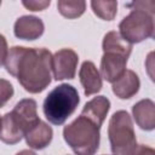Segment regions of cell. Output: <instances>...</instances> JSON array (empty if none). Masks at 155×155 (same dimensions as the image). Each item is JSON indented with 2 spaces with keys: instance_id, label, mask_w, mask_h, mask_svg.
Wrapping results in <instances>:
<instances>
[{
  "instance_id": "18",
  "label": "cell",
  "mask_w": 155,
  "mask_h": 155,
  "mask_svg": "<svg viewBox=\"0 0 155 155\" xmlns=\"http://www.w3.org/2000/svg\"><path fill=\"white\" fill-rule=\"evenodd\" d=\"M13 94V87L10 81L5 79H0V107H2Z\"/></svg>"
},
{
  "instance_id": "9",
  "label": "cell",
  "mask_w": 155,
  "mask_h": 155,
  "mask_svg": "<svg viewBox=\"0 0 155 155\" xmlns=\"http://www.w3.org/2000/svg\"><path fill=\"white\" fill-rule=\"evenodd\" d=\"M44 33V23L34 16H23L15 23V35L23 40H35Z\"/></svg>"
},
{
  "instance_id": "17",
  "label": "cell",
  "mask_w": 155,
  "mask_h": 155,
  "mask_svg": "<svg viewBox=\"0 0 155 155\" xmlns=\"http://www.w3.org/2000/svg\"><path fill=\"white\" fill-rule=\"evenodd\" d=\"M93 12L105 21L114 19L116 11H117V2L116 1H92L91 2Z\"/></svg>"
},
{
  "instance_id": "3",
  "label": "cell",
  "mask_w": 155,
  "mask_h": 155,
  "mask_svg": "<svg viewBox=\"0 0 155 155\" xmlns=\"http://www.w3.org/2000/svg\"><path fill=\"white\" fill-rule=\"evenodd\" d=\"M63 136L78 155H94L99 145V127L82 115L64 127Z\"/></svg>"
},
{
  "instance_id": "15",
  "label": "cell",
  "mask_w": 155,
  "mask_h": 155,
  "mask_svg": "<svg viewBox=\"0 0 155 155\" xmlns=\"http://www.w3.org/2000/svg\"><path fill=\"white\" fill-rule=\"evenodd\" d=\"M24 137L23 131L17 125L11 113L5 114L0 122V139L6 144L18 143Z\"/></svg>"
},
{
  "instance_id": "13",
  "label": "cell",
  "mask_w": 155,
  "mask_h": 155,
  "mask_svg": "<svg viewBox=\"0 0 155 155\" xmlns=\"http://www.w3.org/2000/svg\"><path fill=\"white\" fill-rule=\"evenodd\" d=\"M27 144L33 149H44L47 147L52 139V128L44 121L39 120L27 133Z\"/></svg>"
},
{
  "instance_id": "2",
  "label": "cell",
  "mask_w": 155,
  "mask_h": 155,
  "mask_svg": "<svg viewBox=\"0 0 155 155\" xmlns=\"http://www.w3.org/2000/svg\"><path fill=\"white\" fill-rule=\"evenodd\" d=\"M128 6L132 7V11L121 21L119 34L131 45L151 38L154 35L153 13L155 10V2L136 1Z\"/></svg>"
},
{
  "instance_id": "21",
  "label": "cell",
  "mask_w": 155,
  "mask_h": 155,
  "mask_svg": "<svg viewBox=\"0 0 155 155\" xmlns=\"http://www.w3.org/2000/svg\"><path fill=\"white\" fill-rule=\"evenodd\" d=\"M131 155H155L154 149L145 145H137Z\"/></svg>"
},
{
  "instance_id": "8",
  "label": "cell",
  "mask_w": 155,
  "mask_h": 155,
  "mask_svg": "<svg viewBox=\"0 0 155 155\" xmlns=\"http://www.w3.org/2000/svg\"><path fill=\"white\" fill-rule=\"evenodd\" d=\"M11 114L21 127V130L23 131L24 136L40 120L36 113V102L30 98L22 99L21 102H18Z\"/></svg>"
},
{
  "instance_id": "23",
  "label": "cell",
  "mask_w": 155,
  "mask_h": 155,
  "mask_svg": "<svg viewBox=\"0 0 155 155\" xmlns=\"http://www.w3.org/2000/svg\"><path fill=\"white\" fill-rule=\"evenodd\" d=\"M0 122H1V117H0Z\"/></svg>"
},
{
  "instance_id": "10",
  "label": "cell",
  "mask_w": 155,
  "mask_h": 155,
  "mask_svg": "<svg viewBox=\"0 0 155 155\" xmlns=\"http://www.w3.org/2000/svg\"><path fill=\"white\" fill-rule=\"evenodd\" d=\"M79 76H80L81 85L84 86V91L86 96H91L101 91L102 78L96 65L92 62L86 61L82 63L80 71H79Z\"/></svg>"
},
{
  "instance_id": "5",
  "label": "cell",
  "mask_w": 155,
  "mask_h": 155,
  "mask_svg": "<svg viewBox=\"0 0 155 155\" xmlns=\"http://www.w3.org/2000/svg\"><path fill=\"white\" fill-rule=\"evenodd\" d=\"M108 134L114 155H131L137 147L132 120L124 110H119L111 116Z\"/></svg>"
},
{
  "instance_id": "4",
  "label": "cell",
  "mask_w": 155,
  "mask_h": 155,
  "mask_svg": "<svg viewBox=\"0 0 155 155\" xmlns=\"http://www.w3.org/2000/svg\"><path fill=\"white\" fill-rule=\"evenodd\" d=\"M79 93L71 85L62 84L54 87L44 102L46 119L53 125H62L76 109Z\"/></svg>"
},
{
  "instance_id": "14",
  "label": "cell",
  "mask_w": 155,
  "mask_h": 155,
  "mask_svg": "<svg viewBox=\"0 0 155 155\" xmlns=\"http://www.w3.org/2000/svg\"><path fill=\"white\" fill-rule=\"evenodd\" d=\"M139 90V79L132 70H126L115 82H113V92L122 99L131 98Z\"/></svg>"
},
{
  "instance_id": "1",
  "label": "cell",
  "mask_w": 155,
  "mask_h": 155,
  "mask_svg": "<svg viewBox=\"0 0 155 155\" xmlns=\"http://www.w3.org/2000/svg\"><path fill=\"white\" fill-rule=\"evenodd\" d=\"M5 68L18 79L25 91L39 93L51 82L52 54L46 48L15 46L7 53Z\"/></svg>"
},
{
  "instance_id": "12",
  "label": "cell",
  "mask_w": 155,
  "mask_h": 155,
  "mask_svg": "<svg viewBox=\"0 0 155 155\" xmlns=\"http://www.w3.org/2000/svg\"><path fill=\"white\" fill-rule=\"evenodd\" d=\"M137 125L147 131L155 127V104L150 99H143L134 104L132 109Z\"/></svg>"
},
{
  "instance_id": "11",
  "label": "cell",
  "mask_w": 155,
  "mask_h": 155,
  "mask_svg": "<svg viewBox=\"0 0 155 155\" xmlns=\"http://www.w3.org/2000/svg\"><path fill=\"white\" fill-rule=\"evenodd\" d=\"M109 108H110L109 99L103 96H98L86 103V105L81 111V115L91 120L98 127H101L109 111Z\"/></svg>"
},
{
  "instance_id": "7",
  "label": "cell",
  "mask_w": 155,
  "mask_h": 155,
  "mask_svg": "<svg viewBox=\"0 0 155 155\" xmlns=\"http://www.w3.org/2000/svg\"><path fill=\"white\" fill-rule=\"evenodd\" d=\"M79 57L75 51L63 48L52 56V71L56 80L73 79L78 65Z\"/></svg>"
},
{
  "instance_id": "22",
  "label": "cell",
  "mask_w": 155,
  "mask_h": 155,
  "mask_svg": "<svg viewBox=\"0 0 155 155\" xmlns=\"http://www.w3.org/2000/svg\"><path fill=\"white\" fill-rule=\"evenodd\" d=\"M16 155H36L34 151H30V150H22L19 153H17Z\"/></svg>"
},
{
  "instance_id": "20",
  "label": "cell",
  "mask_w": 155,
  "mask_h": 155,
  "mask_svg": "<svg viewBox=\"0 0 155 155\" xmlns=\"http://www.w3.org/2000/svg\"><path fill=\"white\" fill-rule=\"evenodd\" d=\"M7 44H6V40L5 38L0 34V65L2 63H5V59L7 57Z\"/></svg>"
},
{
  "instance_id": "6",
  "label": "cell",
  "mask_w": 155,
  "mask_h": 155,
  "mask_svg": "<svg viewBox=\"0 0 155 155\" xmlns=\"http://www.w3.org/2000/svg\"><path fill=\"white\" fill-rule=\"evenodd\" d=\"M128 56L130 54L120 51L104 50V54L101 61L102 76L109 82H115L126 71Z\"/></svg>"
},
{
  "instance_id": "16",
  "label": "cell",
  "mask_w": 155,
  "mask_h": 155,
  "mask_svg": "<svg viewBox=\"0 0 155 155\" xmlns=\"http://www.w3.org/2000/svg\"><path fill=\"white\" fill-rule=\"evenodd\" d=\"M57 7L64 17L76 18L84 13L86 2L82 0H59L57 2Z\"/></svg>"
},
{
  "instance_id": "19",
  "label": "cell",
  "mask_w": 155,
  "mask_h": 155,
  "mask_svg": "<svg viewBox=\"0 0 155 155\" xmlns=\"http://www.w3.org/2000/svg\"><path fill=\"white\" fill-rule=\"evenodd\" d=\"M23 5L31 10V11H41L46 8L50 5V1H35V0H29V1H23Z\"/></svg>"
}]
</instances>
